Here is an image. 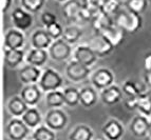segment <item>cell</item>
<instances>
[{"mask_svg": "<svg viewBox=\"0 0 151 140\" xmlns=\"http://www.w3.org/2000/svg\"><path fill=\"white\" fill-rule=\"evenodd\" d=\"M114 24L121 28L125 33L135 34L143 26V18L141 14L129 10L128 8L124 6L113 17Z\"/></svg>", "mask_w": 151, "mask_h": 140, "instance_id": "1", "label": "cell"}, {"mask_svg": "<svg viewBox=\"0 0 151 140\" xmlns=\"http://www.w3.org/2000/svg\"><path fill=\"white\" fill-rule=\"evenodd\" d=\"M43 93H49L52 91H57L63 86V78L56 70L52 68H47L42 72L40 79L37 83Z\"/></svg>", "mask_w": 151, "mask_h": 140, "instance_id": "2", "label": "cell"}, {"mask_svg": "<svg viewBox=\"0 0 151 140\" xmlns=\"http://www.w3.org/2000/svg\"><path fill=\"white\" fill-rule=\"evenodd\" d=\"M48 52L51 59L57 62H61V61H65V60H68L69 58L73 57L72 45L65 41L63 38L53 41Z\"/></svg>", "mask_w": 151, "mask_h": 140, "instance_id": "3", "label": "cell"}, {"mask_svg": "<svg viewBox=\"0 0 151 140\" xmlns=\"http://www.w3.org/2000/svg\"><path fill=\"white\" fill-rule=\"evenodd\" d=\"M45 124L54 132L61 131L68 124V115L63 109H52L45 116Z\"/></svg>", "mask_w": 151, "mask_h": 140, "instance_id": "4", "label": "cell"}, {"mask_svg": "<svg viewBox=\"0 0 151 140\" xmlns=\"http://www.w3.org/2000/svg\"><path fill=\"white\" fill-rule=\"evenodd\" d=\"M31 129L21 118H12L5 128V135L10 140H24L30 134Z\"/></svg>", "mask_w": 151, "mask_h": 140, "instance_id": "5", "label": "cell"}, {"mask_svg": "<svg viewBox=\"0 0 151 140\" xmlns=\"http://www.w3.org/2000/svg\"><path fill=\"white\" fill-rule=\"evenodd\" d=\"M87 44L95 52V54L98 56V58H103L110 55L111 53L113 52L114 49H115L113 46V44L101 33H95L89 39Z\"/></svg>", "mask_w": 151, "mask_h": 140, "instance_id": "6", "label": "cell"}, {"mask_svg": "<svg viewBox=\"0 0 151 140\" xmlns=\"http://www.w3.org/2000/svg\"><path fill=\"white\" fill-rule=\"evenodd\" d=\"M114 80H115L114 74L112 73V71L107 68L97 69L91 75V83L99 92L113 85Z\"/></svg>", "mask_w": 151, "mask_h": 140, "instance_id": "7", "label": "cell"}, {"mask_svg": "<svg viewBox=\"0 0 151 140\" xmlns=\"http://www.w3.org/2000/svg\"><path fill=\"white\" fill-rule=\"evenodd\" d=\"M91 68L72 59L65 68V76L72 82H81L91 76Z\"/></svg>", "mask_w": 151, "mask_h": 140, "instance_id": "8", "label": "cell"}, {"mask_svg": "<svg viewBox=\"0 0 151 140\" xmlns=\"http://www.w3.org/2000/svg\"><path fill=\"white\" fill-rule=\"evenodd\" d=\"M11 20H12L14 28L22 31V32L28 31L32 26L33 21H34L32 14L28 11H25L21 6L15 8L13 10L12 14H11Z\"/></svg>", "mask_w": 151, "mask_h": 140, "instance_id": "9", "label": "cell"}, {"mask_svg": "<svg viewBox=\"0 0 151 140\" xmlns=\"http://www.w3.org/2000/svg\"><path fill=\"white\" fill-rule=\"evenodd\" d=\"M72 58L89 68L95 64L98 60V56L88 44L77 45L73 50V57Z\"/></svg>", "mask_w": 151, "mask_h": 140, "instance_id": "10", "label": "cell"}, {"mask_svg": "<svg viewBox=\"0 0 151 140\" xmlns=\"http://www.w3.org/2000/svg\"><path fill=\"white\" fill-rule=\"evenodd\" d=\"M25 44V36L22 31L18 29H10L4 34L3 45L4 49L10 50H23Z\"/></svg>", "mask_w": 151, "mask_h": 140, "instance_id": "11", "label": "cell"}, {"mask_svg": "<svg viewBox=\"0 0 151 140\" xmlns=\"http://www.w3.org/2000/svg\"><path fill=\"white\" fill-rule=\"evenodd\" d=\"M81 8H83V2L78 0H69L63 3L61 13L69 22L78 25L81 23Z\"/></svg>", "mask_w": 151, "mask_h": 140, "instance_id": "12", "label": "cell"}, {"mask_svg": "<svg viewBox=\"0 0 151 140\" xmlns=\"http://www.w3.org/2000/svg\"><path fill=\"white\" fill-rule=\"evenodd\" d=\"M41 75H42V71L40 70V68L27 64L19 70L18 78H19V81L24 85L36 84L40 79Z\"/></svg>", "mask_w": 151, "mask_h": 140, "instance_id": "13", "label": "cell"}, {"mask_svg": "<svg viewBox=\"0 0 151 140\" xmlns=\"http://www.w3.org/2000/svg\"><path fill=\"white\" fill-rule=\"evenodd\" d=\"M101 133L107 140H121L125 134V129L117 119H109L103 125Z\"/></svg>", "mask_w": 151, "mask_h": 140, "instance_id": "14", "label": "cell"}, {"mask_svg": "<svg viewBox=\"0 0 151 140\" xmlns=\"http://www.w3.org/2000/svg\"><path fill=\"white\" fill-rule=\"evenodd\" d=\"M30 41L32 48L38 50H49L53 43V39L50 37L45 29H37L34 31L30 37Z\"/></svg>", "mask_w": 151, "mask_h": 140, "instance_id": "15", "label": "cell"}, {"mask_svg": "<svg viewBox=\"0 0 151 140\" xmlns=\"http://www.w3.org/2000/svg\"><path fill=\"white\" fill-rule=\"evenodd\" d=\"M19 95L24 100V102L30 108H32V106H36V104L40 101L41 96H42V91L37 83L36 84H29L23 86Z\"/></svg>", "mask_w": 151, "mask_h": 140, "instance_id": "16", "label": "cell"}, {"mask_svg": "<svg viewBox=\"0 0 151 140\" xmlns=\"http://www.w3.org/2000/svg\"><path fill=\"white\" fill-rule=\"evenodd\" d=\"M149 118L144 115H137L131 120L129 130L131 134L136 138H145L148 136Z\"/></svg>", "mask_w": 151, "mask_h": 140, "instance_id": "17", "label": "cell"}, {"mask_svg": "<svg viewBox=\"0 0 151 140\" xmlns=\"http://www.w3.org/2000/svg\"><path fill=\"white\" fill-rule=\"evenodd\" d=\"M50 55H49L48 50H38V49H31L25 56V61L27 63L37 68H42L47 64Z\"/></svg>", "mask_w": 151, "mask_h": 140, "instance_id": "18", "label": "cell"}, {"mask_svg": "<svg viewBox=\"0 0 151 140\" xmlns=\"http://www.w3.org/2000/svg\"><path fill=\"white\" fill-rule=\"evenodd\" d=\"M29 108L30 106L24 102V100L20 97V95L11 97L6 103V109L13 118H21L23 114L29 110Z\"/></svg>", "mask_w": 151, "mask_h": 140, "instance_id": "19", "label": "cell"}, {"mask_svg": "<svg viewBox=\"0 0 151 140\" xmlns=\"http://www.w3.org/2000/svg\"><path fill=\"white\" fill-rule=\"evenodd\" d=\"M123 90L119 85L113 84L101 92V99L104 104L114 105L119 103L123 98Z\"/></svg>", "mask_w": 151, "mask_h": 140, "instance_id": "20", "label": "cell"}, {"mask_svg": "<svg viewBox=\"0 0 151 140\" xmlns=\"http://www.w3.org/2000/svg\"><path fill=\"white\" fill-rule=\"evenodd\" d=\"M25 56L27 55L23 50L4 49V64L9 69H17L23 63Z\"/></svg>", "mask_w": 151, "mask_h": 140, "instance_id": "21", "label": "cell"}, {"mask_svg": "<svg viewBox=\"0 0 151 140\" xmlns=\"http://www.w3.org/2000/svg\"><path fill=\"white\" fill-rule=\"evenodd\" d=\"M98 94L97 90L94 86H83L79 90V102L83 108L90 109L97 102Z\"/></svg>", "mask_w": 151, "mask_h": 140, "instance_id": "22", "label": "cell"}, {"mask_svg": "<svg viewBox=\"0 0 151 140\" xmlns=\"http://www.w3.org/2000/svg\"><path fill=\"white\" fill-rule=\"evenodd\" d=\"M90 23L92 25V29L95 31V33H101L107 28L113 25L114 20L112 16L108 15L106 13H104L103 11H101L92 18Z\"/></svg>", "mask_w": 151, "mask_h": 140, "instance_id": "23", "label": "cell"}, {"mask_svg": "<svg viewBox=\"0 0 151 140\" xmlns=\"http://www.w3.org/2000/svg\"><path fill=\"white\" fill-rule=\"evenodd\" d=\"M101 34H103V35L113 44L114 48H117L119 44L123 43L124 39H125V35H126V33L115 24L107 28L106 30L103 31Z\"/></svg>", "mask_w": 151, "mask_h": 140, "instance_id": "24", "label": "cell"}, {"mask_svg": "<svg viewBox=\"0 0 151 140\" xmlns=\"http://www.w3.org/2000/svg\"><path fill=\"white\" fill-rule=\"evenodd\" d=\"M21 119L31 130L37 129L39 125H41V122H42V117H41L40 112L35 106L29 108V110L23 114Z\"/></svg>", "mask_w": 151, "mask_h": 140, "instance_id": "25", "label": "cell"}, {"mask_svg": "<svg viewBox=\"0 0 151 140\" xmlns=\"http://www.w3.org/2000/svg\"><path fill=\"white\" fill-rule=\"evenodd\" d=\"M45 105L49 110L52 109H61L65 104V97H63V92L60 90L52 91L45 94Z\"/></svg>", "mask_w": 151, "mask_h": 140, "instance_id": "26", "label": "cell"}, {"mask_svg": "<svg viewBox=\"0 0 151 140\" xmlns=\"http://www.w3.org/2000/svg\"><path fill=\"white\" fill-rule=\"evenodd\" d=\"M94 133L87 124H78L69 134V140H93Z\"/></svg>", "mask_w": 151, "mask_h": 140, "instance_id": "27", "label": "cell"}, {"mask_svg": "<svg viewBox=\"0 0 151 140\" xmlns=\"http://www.w3.org/2000/svg\"><path fill=\"white\" fill-rule=\"evenodd\" d=\"M81 36H83V30L77 24H70L63 29V39L71 45L77 42Z\"/></svg>", "mask_w": 151, "mask_h": 140, "instance_id": "28", "label": "cell"}, {"mask_svg": "<svg viewBox=\"0 0 151 140\" xmlns=\"http://www.w3.org/2000/svg\"><path fill=\"white\" fill-rule=\"evenodd\" d=\"M63 97L65 102L68 106L75 108L76 105L81 104L79 102V90L75 86H67L63 89Z\"/></svg>", "mask_w": 151, "mask_h": 140, "instance_id": "29", "label": "cell"}, {"mask_svg": "<svg viewBox=\"0 0 151 140\" xmlns=\"http://www.w3.org/2000/svg\"><path fill=\"white\" fill-rule=\"evenodd\" d=\"M32 138L33 140H56V134L45 124H41L34 130Z\"/></svg>", "mask_w": 151, "mask_h": 140, "instance_id": "30", "label": "cell"}, {"mask_svg": "<svg viewBox=\"0 0 151 140\" xmlns=\"http://www.w3.org/2000/svg\"><path fill=\"white\" fill-rule=\"evenodd\" d=\"M137 111L141 115L146 116L151 118V99L149 97L148 93L143 92L139 96V105H137Z\"/></svg>", "mask_w": 151, "mask_h": 140, "instance_id": "31", "label": "cell"}, {"mask_svg": "<svg viewBox=\"0 0 151 140\" xmlns=\"http://www.w3.org/2000/svg\"><path fill=\"white\" fill-rule=\"evenodd\" d=\"M21 8L31 14L40 12L45 4V0H20Z\"/></svg>", "mask_w": 151, "mask_h": 140, "instance_id": "32", "label": "cell"}, {"mask_svg": "<svg viewBox=\"0 0 151 140\" xmlns=\"http://www.w3.org/2000/svg\"><path fill=\"white\" fill-rule=\"evenodd\" d=\"M122 90H123V93L127 97H137L143 93V91L139 88V85L136 82H134V81H132V80H126L123 83Z\"/></svg>", "mask_w": 151, "mask_h": 140, "instance_id": "33", "label": "cell"}, {"mask_svg": "<svg viewBox=\"0 0 151 140\" xmlns=\"http://www.w3.org/2000/svg\"><path fill=\"white\" fill-rule=\"evenodd\" d=\"M122 6V0H104L101 11L108 15L114 17L116 13L119 12Z\"/></svg>", "mask_w": 151, "mask_h": 140, "instance_id": "34", "label": "cell"}, {"mask_svg": "<svg viewBox=\"0 0 151 140\" xmlns=\"http://www.w3.org/2000/svg\"><path fill=\"white\" fill-rule=\"evenodd\" d=\"M125 6L133 12L142 14L148 6V0H126Z\"/></svg>", "mask_w": 151, "mask_h": 140, "instance_id": "35", "label": "cell"}, {"mask_svg": "<svg viewBox=\"0 0 151 140\" xmlns=\"http://www.w3.org/2000/svg\"><path fill=\"white\" fill-rule=\"evenodd\" d=\"M48 34L50 35V37L53 39V41L58 40L63 38V28L61 26V24L59 22H55L53 24L49 25L45 28Z\"/></svg>", "mask_w": 151, "mask_h": 140, "instance_id": "36", "label": "cell"}, {"mask_svg": "<svg viewBox=\"0 0 151 140\" xmlns=\"http://www.w3.org/2000/svg\"><path fill=\"white\" fill-rule=\"evenodd\" d=\"M103 3H104V0H83V4L86 5L87 8L90 11H92L95 15L98 12L101 11Z\"/></svg>", "mask_w": 151, "mask_h": 140, "instance_id": "37", "label": "cell"}, {"mask_svg": "<svg viewBox=\"0 0 151 140\" xmlns=\"http://www.w3.org/2000/svg\"><path fill=\"white\" fill-rule=\"evenodd\" d=\"M40 20L45 28L51 24H53V23H55V22H58L56 15L54 14V13L50 12V11H45V12H43L40 16Z\"/></svg>", "mask_w": 151, "mask_h": 140, "instance_id": "38", "label": "cell"}, {"mask_svg": "<svg viewBox=\"0 0 151 140\" xmlns=\"http://www.w3.org/2000/svg\"><path fill=\"white\" fill-rule=\"evenodd\" d=\"M124 105L128 111L137 110L139 105V96L137 97H127V99L124 101Z\"/></svg>", "mask_w": 151, "mask_h": 140, "instance_id": "39", "label": "cell"}, {"mask_svg": "<svg viewBox=\"0 0 151 140\" xmlns=\"http://www.w3.org/2000/svg\"><path fill=\"white\" fill-rule=\"evenodd\" d=\"M143 66L145 73H151V52H148L144 56Z\"/></svg>", "mask_w": 151, "mask_h": 140, "instance_id": "40", "label": "cell"}, {"mask_svg": "<svg viewBox=\"0 0 151 140\" xmlns=\"http://www.w3.org/2000/svg\"><path fill=\"white\" fill-rule=\"evenodd\" d=\"M13 5V0H1V12L2 14H6L11 10Z\"/></svg>", "mask_w": 151, "mask_h": 140, "instance_id": "41", "label": "cell"}, {"mask_svg": "<svg viewBox=\"0 0 151 140\" xmlns=\"http://www.w3.org/2000/svg\"><path fill=\"white\" fill-rule=\"evenodd\" d=\"M144 81H145V83L148 85L149 88H151V73H145Z\"/></svg>", "mask_w": 151, "mask_h": 140, "instance_id": "42", "label": "cell"}, {"mask_svg": "<svg viewBox=\"0 0 151 140\" xmlns=\"http://www.w3.org/2000/svg\"><path fill=\"white\" fill-rule=\"evenodd\" d=\"M148 136L151 138V118H149V129H148Z\"/></svg>", "mask_w": 151, "mask_h": 140, "instance_id": "43", "label": "cell"}, {"mask_svg": "<svg viewBox=\"0 0 151 140\" xmlns=\"http://www.w3.org/2000/svg\"><path fill=\"white\" fill-rule=\"evenodd\" d=\"M58 2H61V3H65V2H67V1H69V0H57Z\"/></svg>", "mask_w": 151, "mask_h": 140, "instance_id": "44", "label": "cell"}, {"mask_svg": "<svg viewBox=\"0 0 151 140\" xmlns=\"http://www.w3.org/2000/svg\"><path fill=\"white\" fill-rule=\"evenodd\" d=\"M149 3H150V5H151V0H149Z\"/></svg>", "mask_w": 151, "mask_h": 140, "instance_id": "45", "label": "cell"}, {"mask_svg": "<svg viewBox=\"0 0 151 140\" xmlns=\"http://www.w3.org/2000/svg\"><path fill=\"white\" fill-rule=\"evenodd\" d=\"M96 140H101V139H96Z\"/></svg>", "mask_w": 151, "mask_h": 140, "instance_id": "46", "label": "cell"}]
</instances>
